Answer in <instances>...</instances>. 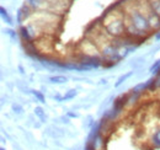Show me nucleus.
Returning a JSON list of instances; mask_svg holds the SVG:
<instances>
[{
	"instance_id": "obj_1",
	"label": "nucleus",
	"mask_w": 160,
	"mask_h": 150,
	"mask_svg": "<svg viewBox=\"0 0 160 150\" xmlns=\"http://www.w3.org/2000/svg\"><path fill=\"white\" fill-rule=\"evenodd\" d=\"M103 27L108 35L115 37H122L126 33L124 21L117 14H107L103 20Z\"/></svg>"
},
{
	"instance_id": "obj_4",
	"label": "nucleus",
	"mask_w": 160,
	"mask_h": 150,
	"mask_svg": "<svg viewBox=\"0 0 160 150\" xmlns=\"http://www.w3.org/2000/svg\"><path fill=\"white\" fill-rule=\"evenodd\" d=\"M149 8L160 18V0H149Z\"/></svg>"
},
{
	"instance_id": "obj_6",
	"label": "nucleus",
	"mask_w": 160,
	"mask_h": 150,
	"mask_svg": "<svg viewBox=\"0 0 160 150\" xmlns=\"http://www.w3.org/2000/svg\"><path fill=\"white\" fill-rule=\"evenodd\" d=\"M152 144L155 148H160V129L155 131L152 135Z\"/></svg>"
},
{
	"instance_id": "obj_18",
	"label": "nucleus",
	"mask_w": 160,
	"mask_h": 150,
	"mask_svg": "<svg viewBox=\"0 0 160 150\" xmlns=\"http://www.w3.org/2000/svg\"><path fill=\"white\" fill-rule=\"evenodd\" d=\"M0 150H5V149H4V148H1V149H0Z\"/></svg>"
},
{
	"instance_id": "obj_12",
	"label": "nucleus",
	"mask_w": 160,
	"mask_h": 150,
	"mask_svg": "<svg viewBox=\"0 0 160 150\" xmlns=\"http://www.w3.org/2000/svg\"><path fill=\"white\" fill-rule=\"evenodd\" d=\"M75 95H77V91H75V90H69L67 94L63 96V100H70V98H73Z\"/></svg>"
},
{
	"instance_id": "obj_8",
	"label": "nucleus",
	"mask_w": 160,
	"mask_h": 150,
	"mask_svg": "<svg viewBox=\"0 0 160 150\" xmlns=\"http://www.w3.org/2000/svg\"><path fill=\"white\" fill-rule=\"evenodd\" d=\"M132 74H133V72H128L127 74L121 75L120 78H118V80H117V82L115 84V86H116V88H118L121 84H123V82H124V81H126V80H127L129 76H132Z\"/></svg>"
},
{
	"instance_id": "obj_2",
	"label": "nucleus",
	"mask_w": 160,
	"mask_h": 150,
	"mask_svg": "<svg viewBox=\"0 0 160 150\" xmlns=\"http://www.w3.org/2000/svg\"><path fill=\"white\" fill-rule=\"evenodd\" d=\"M128 19H129L128 22L139 32L142 36L147 35L150 31V25H149V21H148L147 15H144L139 10H137V9L136 10H132L131 14H129V16H128Z\"/></svg>"
},
{
	"instance_id": "obj_15",
	"label": "nucleus",
	"mask_w": 160,
	"mask_h": 150,
	"mask_svg": "<svg viewBox=\"0 0 160 150\" xmlns=\"http://www.w3.org/2000/svg\"><path fill=\"white\" fill-rule=\"evenodd\" d=\"M5 32H6L8 35H10V36H11V37H12V38H16V35L14 33V31H11V30H6Z\"/></svg>"
},
{
	"instance_id": "obj_16",
	"label": "nucleus",
	"mask_w": 160,
	"mask_h": 150,
	"mask_svg": "<svg viewBox=\"0 0 160 150\" xmlns=\"http://www.w3.org/2000/svg\"><path fill=\"white\" fill-rule=\"evenodd\" d=\"M12 108H14V110H18V112H19V113H20L21 110H22L20 106H18V105H12Z\"/></svg>"
},
{
	"instance_id": "obj_11",
	"label": "nucleus",
	"mask_w": 160,
	"mask_h": 150,
	"mask_svg": "<svg viewBox=\"0 0 160 150\" xmlns=\"http://www.w3.org/2000/svg\"><path fill=\"white\" fill-rule=\"evenodd\" d=\"M35 113H36V116H38V117H40L42 122H44V121H46V116H44V112H43V110H42L41 107H36V108H35Z\"/></svg>"
},
{
	"instance_id": "obj_9",
	"label": "nucleus",
	"mask_w": 160,
	"mask_h": 150,
	"mask_svg": "<svg viewBox=\"0 0 160 150\" xmlns=\"http://www.w3.org/2000/svg\"><path fill=\"white\" fill-rule=\"evenodd\" d=\"M43 4V0H27V5L32 9H38L42 6Z\"/></svg>"
},
{
	"instance_id": "obj_17",
	"label": "nucleus",
	"mask_w": 160,
	"mask_h": 150,
	"mask_svg": "<svg viewBox=\"0 0 160 150\" xmlns=\"http://www.w3.org/2000/svg\"><path fill=\"white\" fill-rule=\"evenodd\" d=\"M155 38H157V39H158V41H160V32H158V33H157V35H155Z\"/></svg>"
},
{
	"instance_id": "obj_5",
	"label": "nucleus",
	"mask_w": 160,
	"mask_h": 150,
	"mask_svg": "<svg viewBox=\"0 0 160 150\" xmlns=\"http://www.w3.org/2000/svg\"><path fill=\"white\" fill-rule=\"evenodd\" d=\"M20 35L21 37H22V39L26 41V42H31L32 41V37H31V35H30V32H28V30H27L26 26H22L20 28Z\"/></svg>"
},
{
	"instance_id": "obj_7",
	"label": "nucleus",
	"mask_w": 160,
	"mask_h": 150,
	"mask_svg": "<svg viewBox=\"0 0 160 150\" xmlns=\"http://www.w3.org/2000/svg\"><path fill=\"white\" fill-rule=\"evenodd\" d=\"M67 78L63 76V75H57V76H52L49 78V81L53 82V84H63V82H67Z\"/></svg>"
},
{
	"instance_id": "obj_14",
	"label": "nucleus",
	"mask_w": 160,
	"mask_h": 150,
	"mask_svg": "<svg viewBox=\"0 0 160 150\" xmlns=\"http://www.w3.org/2000/svg\"><path fill=\"white\" fill-rule=\"evenodd\" d=\"M32 94L35 95V97H37V98H38V101H40V102H42V103H44V102H46V101H44V96L41 94L40 91H36V90H35V91H32Z\"/></svg>"
},
{
	"instance_id": "obj_3",
	"label": "nucleus",
	"mask_w": 160,
	"mask_h": 150,
	"mask_svg": "<svg viewBox=\"0 0 160 150\" xmlns=\"http://www.w3.org/2000/svg\"><path fill=\"white\" fill-rule=\"evenodd\" d=\"M147 18L150 25V30H160V18L150 10V8H149V14L147 15Z\"/></svg>"
},
{
	"instance_id": "obj_10",
	"label": "nucleus",
	"mask_w": 160,
	"mask_h": 150,
	"mask_svg": "<svg viewBox=\"0 0 160 150\" xmlns=\"http://www.w3.org/2000/svg\"><path fill=\"white\" fill-rule=\"evenodd\" d=\"M0 14H1V18L2 20L6 22V23H11V19H10V16H9V14H8V11L5 10V8H0Z\"/></svg>"
},
{
	"instance_id": "obj_13",
	"label": "nucleus",
	"mask_w": 160,
	"mask_h": 150,
	"mask_svg": "<svg viewBox=\"0 0 160 150\" xmlns=\"http://www.w3.org/2000/svg\"><path fill=\"white\" fill-rule=\"evenodd\" d=\"M158 70H160V59L157 60V62L150 67V72H152V73H158Z\"/></svg>"
}]
</instances>
